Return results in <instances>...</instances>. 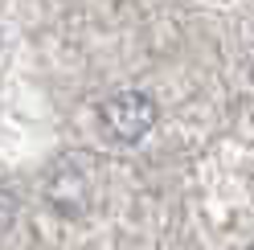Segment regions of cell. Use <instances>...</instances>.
I'll use <instances>...</instances> for the list:
<instances>
[{
    "label": "cell",
    "mask_w": 254,
    "mask_h": 250,
    "mask_svg": "<svg viewBox=\"0 0 254 250\" xmlns=\"http://www.w3.org/2000/svg\"><path fill=\"white\" fill-rule=\"evenodd\" d=\"M12 213H17V201H12V193L4 189V185H0V226H4Z\"/></svg>",
    "instance_id": "cell-2"
},
{
    "label": "cell",
    "mask_w": 254,
    "mask_h": 250,
    "mask_svg": "<svg viewBox=\"0 0 254 250\" xmlns=\"http://www.w3.org/2000/svg\"><path fill=\"white\" fill-rule=\"evenodd\" d=\"M99 119H103V131L111 139H123V144H135L152 123H156V103L139 90H123V95L107 99L99 107Z\"/></svg>",
    "instance_id": "cell-1"
}]
</instances>
